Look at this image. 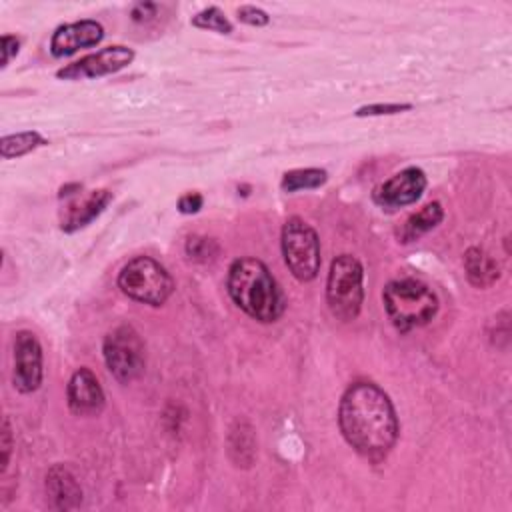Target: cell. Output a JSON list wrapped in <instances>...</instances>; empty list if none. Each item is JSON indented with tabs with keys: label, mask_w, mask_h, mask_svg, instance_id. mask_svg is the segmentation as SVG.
Here are the masks:
<instances>
[{
	"label": "cell",
	"mask_w": 512,
	"mask_h": 512,
	"mask_svg": "<svg viewBox=\"0 0 512 512\" xmlns=\"http://www.w3.org/2000/svg\"><path fill=\"white\" fill-rule=\"evenodd\" d=\"M344 440L364 458L382 460L398 440V418L388 394L374 382L350 384L338 406Z\"/></svg>",
	"instance_id": "6da1fadb"
},
{
	"label": "cell",
	"mask_w": 512,
	"mask_h": 512,
	"mask_svg": "<svg viewBox=\"0 0 512 512\" xmlns=\"http://www.w3.org/2000/svg\"><path fill=\"white\" fill-rule=\"evenodd\" d=\"M226 288L232 302L258 322H276L286 308L284 292L268 266L258 258H236L228 268Z\"/></svg>",
	"instance_id": "7a4b0ae2"
},
{
	"label": "cell",
	"mask_w": 512,
	"mask_h": 512,
	"mask_svg": "<svg viewBox=\"0 0 512 512\" xmlns=\"http://www.w3.org/2000/svg\"><path fill=\"white\" fill-rule=\"evenodd\" d=\"M382 302L388 320L402 334L426 326L440 306L434 290L416 278L390 280L384 286Z\"/></svg>",
	"instance_id": "3957f363"
},
{
	"label": "cell",
	"mask_w": 512,
	"mask_h": 512,
	"mask_svg": "<svg viewBox=\"0 0 512 512\" xmlns=\"http://www.w3.org/2000/svg\"><path fill=\"white\" fill-rule=\"evenodd\" d=\"M326 304L332 316L340 322L358 318L364 304V268L352 254H340L330 262Z\"/></svg>",
	"instance_id": "277c9868"
},
{
	"label": "cell",
	"mask_w": 512,
	"mask_h": 512,
	"mask_svg": "<svg viewBox=\"0 0 512 512\" xmlns=\"http://www.w3.org/2000/svg\"><path fill=\"white\" fill-rule=\"evenodd\" d=\"M118 288L136 302L162 306L174 292V280L158 260L134 256L118 272Z\"/></svg>",
	"instance_id": "5b68a950"
},
{
	"label": "cell",
	"mask_w": 512,
	"mask_h": 512,
	"mask_svg": "<svg viewBox=\"0 0 512 512\" xmlns=\"http://www.w3.org/2000/svg\"><path fill=\"white\" fill-rule=\"evenodd\" d=\"M282 256L298 282H310L318 276L322 256H320V240L316 230L298 216H292L282 226L280 236Z\"/></svg>",
	"instance_id": "8992f818"
},
{
	"label": "cell",
	"mask_w": 512,
	"mask_h": 512,
	"mask_svg": "<svg viewBox=\"0 0 512 512\" xmlns=\"http://www.w3.org/2000/svg\"><path fill=\"white\" fill-rule=\"evenodd\" d=\"M102 356L106 368L120 384H130L140 378L146 366L144 340L130 324H120L106 334Z\"/></svg>",
	"instance_id": "52a82bcc"
},
{
	"label": "cell",
	"mask_w": 512,
	"mask_h": 512,
	"mask_svg": "<svg viewBox=\"0 0 512 512\" xmlns=\"http://www.w3.org/2000/svg\"><path fill=\"white\" fill-rule=\"evenodd\" d=\"M12 382L20 394L36 392L42 384V346L30 330H18L12 344Z\"/></svg>",
	"instance_id": "ba28073f"
},
{
	"label": "cell",
	"mask_w": 512,
	"mask_h": 512,
	"mask_svg": "<svg viewBox=\"0 0 512 512\" xmlns=\"http://www.w3.org/2000/svg\"><path fill=\"white\" fill-rule=\"evenodd\" d=\"M134 60V50L122 44L102 48L94 54H88L72 64H66L56 72L60 80H84V78H100L114 74L126 68Z\"/></svg>",
	"instance_id": "9c48e42d"
},
{
	"label": "cell",
	"mask_w": 512,
	"mask_h": 512,
	"mask_svg": "<svg viewBox=\"0 0 512 512\" xmlns=\"http://www.w3.org/2000/svg\"><path fill=\"white\" fill-rule=\"evenodd\" d=\"M426 184H428L426 174L416 166H408L398 174H394L392 178L378 184L372 192V200L380 208H388V210L402 208V206L414 204L424 194Z\"/></svg>",
	"instance_id": "30bf717a"
},
{
	"label": "cell",
	"mask_w": 512,
	"mask_h": 512,
	"mask_svg": "<svg viewBox=\"0 0 512 512\" xmlns=\"http://www.w3.org/2000/svg\"><path fill=\"white\" fill-rule=\"evenodd\" d=\"M66 398L70 412L76 416H98L106 404V396L96 374L86 366L78 368L70 376Z\"/></svg>",
	"instance_id": "8fae6325"
},
{
	"label": "cell",
	"mask_w": 512,
	"mask_h": 512,
	"mask_svg": "<svg viewBox=\"0 0 512 512\" xmlns=\"http://www.w3.org/2000/svg\"><path fill=\"white\" fill-rule=\"evenodd\" d=\"M102 38H104V28L96 20H78V22L62 24L54 30L50 38V52L54 58L72 56L82 48L100 44Z\"/></svg>",
	"instance_id": "7c38bea8"
},
{
	"label": "cell",
	"mask_w": 512,
	"mask_h": 512,
	"mask_svg": "<svg viewBox=\"0 0 512 512\" xmlns=\"http://www.w3.org/2000/svg\"><path fill=\"white\" fill-rule=\"evenodd\" d=\"M48 506L54 510H74L82 504V488L72 474V470L64 464H54L46 472L44 480Z\"/></svg>",
	"instance_id": "4fadbf2b"
},
{
	"label": "cell",
	"mask_w": 512,
	"mask_h": 512,
	"mask_svg": "<svg viewBox=\"0 0 512 512\" xmlns=\"http://www.w3.org/2000/svg\"><path fill=\"white\" fill-rule=\"evenodd\" d=\"M112 200V192L106 188L92 190L86 196L70 202L60 216V228L64 232H76L98 218Z\"/></svg>",
	"instance_id": "5bb4252c"
},
{
	"label": "cell",
	"mask_w": 512,
	"mask_h": 512,
	"mask_svg": "<svg viewBox=\"0 0 512 512\" xmlns=\"http://www.w3.org/2000/svg\"><path fill=\"white\" fill-rule=\"evenodd\" d=\"M464 272L468 282L476 288H490L500 278L498 262L478 246H472L466 250Z\"/></svg>",
	"instance_id": "9a60e30c"
},
{
	"label": "cell",
	"mask_w": 512,
	"mask_h": 512,
	"mask_svg": "<svg viewBox=\"0 0 512 512\" xmlns=\"http://www.w3.org/2000/svg\"><path fill=\"white\" fill-rule=\"evenodd\" d=\"M228 456L238 468H250L256 458L254 428L246 420H236L228 432Z\"/></svg>",
	"instance_id": "2e32d148"
},
{
	"label": "cell",
	"mask_w": 512,
	"mask_h": 512,
	"mask_svg": "<svg viewBox=\"0 0 512 512\" xmlns=\"http://www.w3.org/2000/svg\"><path fill=\"white\" fill-rule=\"evenodd\" d=\"M444 218V210L440 202H430L424 208H420L416 214H412L410 218H406V222L402 224V228L398 230V238L400 242L408 244L414 242L418 238H422L424 234H428L430 230H434Z\"/></svg>",
	"instance_id": "e0dca14e"
},
{
	"label": "cell",
	"mask_w": 512,
	"mask_h": 512,
	"mask_svg": "<svg viewBox=\"0 0 512 512\" xmlns=\"http://www.w3.org/2000/svg\"><path fill=\"white\" fill-rule=\"evenodd\" d=\"M44 144H46V138L36 130L16 132V134H8L0 140V154L4 160H10V158L24 156Z\"/></svg>",
	"instance_id": "ac0fdd59"
},
{
	"label": "cell",
	"mask_w": 512,
	"mask_h": 512,
	"mask_svg": "<svg viewBox=\"0 0 512 512\" xmlns=\"http://www.w3.org/2000/svg\"><path fill=\"white\" fill-rule=\"evenodd\" d=\"M328 174L322 168H296L282 176L280 188L284 192H298V190H314L326 184Z\"/></svg>",
	"instance_id": "d6986e66"
},
{
	"label": "cell",
	"mask_w": 512,
	"mask_h": 512,
	"mask_svg": "<svg viewBox=\"0 0 512 512\" xmlns=\"http://www.w3.org/2000/svg\"><path fill=\"white\" fill-rule=\"evenodd\" d=\"M192 26L202 28V30H212L218 34H230L232 32V22L226 18V14L218 6H208L200 10L198 14L192 16Z\"/></svg>",
	"instance_id": "ffe728a7"
},
{
	"label": "cell",
	"mask_w": 512,
	"mask_h": 512,
	"mask_svg": "<svg viewBox=\"0 0 512 512\" xmlns=\"http://www.w3.org/2000/svg\"><path fill=\"white\" fill-rule=\"evenodd\" d=\"M186 254L194 262H212L218 256V244L208 236H190L186 240Z\"/></svg>",
	"instance_id": "44dd1931"
},
{
	"label": "cell",
	"mask_w": 512,
	"mask_h": 512,
	"mask_svg": "<svg viewBox=\"0 0 512 512\" xmlns=\"http://www.w3.org/2000/svg\"><path fill=\"white\" fill-rule=\"evenodd\" d=\"M412 104H366V106H360L356 110V116L358 118H364V116H390V114H398V112H406L410 110Z\"/></svg>",
	"instance_id": "7402d4cb"
},
{
	"label": "cell",
	"mask_w": 512,
	"mask_h": 512,
	"mask_svg": "<svg viewBox=\"0 0 512 512\" xmlns=\"http://www.w3.org/2000/svg\"><path fill=\"white\" fill-rule=\"evenodd\" d=\"M238 20L248 26H266L270 22V16L262 8L246 4L238 8Z\"/></svg>",
	"instance_id": "603a6c76"
},
{
	"label": "cell",
	"mask_w": 512,
	"mask_h": 512,
	"mask_svg": "<svg viewBox=\"0 0 512 512\" xmlns=\"http://www.w3.org/2000/svg\"><path fill=\"white\" fill-rule=\"evenodd\" d=\"M202 204H204L202 194H198V192H188V194L180 196V200H178V210H180L182 214H196V212L202 208Z\"/></svg>",
	"instance_id": "cb8c5ba5"
},
{
	"label": "cell",
	"mask_w": 512,
	"mask_h": 512,
	"mask_svg": "<svg viewBox=\"0 0 512 512\" xmlns=\"http://www.w3.org/2000/svg\"><path fill=\"white\" fill-rule=\"evenodd\" d=\"M20 48V40L12 34H4L2 36V68H6L10 64V60L18 54Z\"/></svg>",
	"instance_id": "d4e9b609"
},
{
	"label": "cell",
	"mask_w": 512,
	"mask_h": 512,
	"mask_svg": "<svg viewBox=\"0 0 512 512\" xmlns=\"http://www.w3.org/2000/svg\"><path fill=\"white\" fill-rule=\"evenodd\" d=\"M10 452H12V430H10V420L4 418V422H2V472L8 468Z\"/></svg>",
	"instance_id": "484cf974"
},
{
	"label": "cell",
	"mask_w": 512,
	"mask_h": 512,
	"mask_svg": "<svg viewBox=\"0 0 512 512\" xmlns=\"http://www.w3.org/2000/svg\"><path fill=\"white\" fill-rule=\"evenodd\" d=\"M156 10H158V6L152 2H138V4H134L130 16L134 22H148L152 16H156Z\"/></svg>",
	"instance_id": "4316f807"
}]
</instances>
